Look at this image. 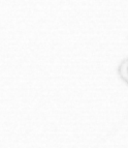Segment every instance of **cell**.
Listing matches in <instances>:
<instances>
[{
	"label": "cell",
	"mask_w": 128,
	"mask_h": 148,
	"mask_svg": "<svg viewBox=\"0 0 128 148\" xmlns=\"http://www.w3.org/2000/svg\"><path fill=\"white\" fill-rule=\"evenodd\" d=\"M119 75L125 83L128 84V58L124 60L119 66Z\"/></svg>",
	"instance_id": "1"
}]
</instances>
